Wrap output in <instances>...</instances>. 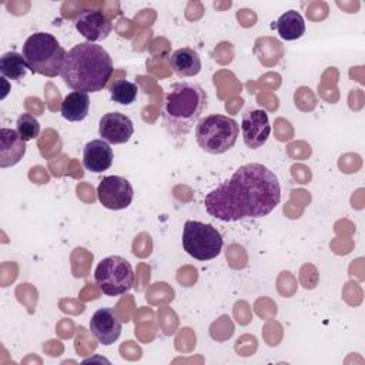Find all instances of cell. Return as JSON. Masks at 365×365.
I'll list each match as a JSON object with an SVG mask.
<instances>
[{"instance_id":"ac0fdd59","label":"cell","mask_w":365,"mask_h":365,"mask_svg":"<svg viewBox=\"0 0 365 365\" xmlns=\"http://www.w3.org/2000/svg\"><path fill=\"white\" fill-rule=\"evenodd\" d=\"M0 73L3 77L20 81L26 77L27 64L21 53L17 51H7L0 57Z\"/></svg>"},{"instance_id":"d6986e66","label":"cell","mask_w":365,"mask_h":365,"mask_svg":"<svg viewBox=\"0 0 365 365\" xmlns=\"http://www.w3.org/2000/svg\"><path fill=\"white\" fill-rule=\"evenodd\" d=\"M137 93H138V87L137 84L120 78L115 80L111 86H110V97L114 103L123 104V106H130L131 103L135 101L137 98Z\"/></svg>"},{"instance_id":"30bf717a","label":"cell","mask_w":365,"mask_h":365,"mask_svg":"<svg viewBox=\"0 0 365 365\" xmlns=\"http://www.w3.org/2000/svg\"><path fill=\"white\" fill-rule=\"evenodd\" d=\"M74 26L76 30L87 40V43L104 40L113 30L110 19L103 11L94 9L80 11L74 19Z\"/></svg>"},{"instance_id":"8fae6325","label":"cell","mask_w":365,"mask_h":365,"mask_svg":"<svg viewBox=\"0 0 365 365\" xmlns=\"http://www.w3.org/2000/svg\"><path fill=\"white\" fill-rule=\"evenodd\" d=\"M90 331L101 345L107 346L120 338L121 321L113 308H100L90 319Z\"/></svg>"},{"instance_id":"5bb4252c","label":"cell","mask_w":365,"mask_h":365,"mask_svg":"<svg viewBox=\"0 0 365 365\" xmlns=\"http://www.w3.org/2000/svg\"><path fill=\"white\" fill-rule=\"evenodd\" d=\"M26 154V141L17 130L3 127L0 130V167L7 168L16 165Z\"/></svg>"},{"instance_id":"ba28073f","label":"cell","mask_w":365,"mask_h":365,"mask_svg":"<svg viewBox=\"0 0 365 365\" xmlns=\"http://www.w3.org/2000/svg\"><path fill=\"white\" fill-rule=\"evenodd\" d=\"M97 197L104 208L118 211L131 204L134 190L127 178L120 175H107L97 187Z\"/></svg>"},{"instance_id":"ffe728a7","label":"cell","mask_w":365,"mask_h":365,"mask_svg":"<svg viewBox=\"0 0 365 365\" xmlns=\"http://www.w3.org/2000/svg\"><path fill=\"white\" fill-rule=\"evenodd\" d=\"M16 130L24 141H30L40 134V123L34 115L23 113L16 121Z\"/></svg>"},{"instance_id":"3957f363","label":"cell","mask_w":365,"mask_h":365,"mask_svg":"<svg viewBox=\"0 0 365 365\" xmlns=\"http://www.w3.org/2000/svg\"><path fill=\"white\" fill-rule=\"evenodd\" d=\"M207 103V93L197 83L180 81L170 86L161 104V117L164 128L178 144L185 143Z\"/></svg>"},{"instance_id":"8992f818","label":"cell","mask_w":365,"mask_h":365,"mask_svg":"<svg viewBox=\"0 0 365 365\" xmlns=\"http://www.w3.org/2000/svg\"><path fill=\"white\" fill-rule=\"evenodd\" d=\"M182 247L190 257L198 261H210L220 255L222 237L211 224L188 220L182 228Z\"/></svg>"},{"instance_id":"277c9868","label":"cell","mask_w":365,"mask_h":365,"mask_svg":"<svg viewBox=\"0 0 365 365\" xmlns=\"http://www.w3.org/2000/svg\"><path fill=\"white\" fill-rule=\"evenodd\" d=\"M21 54L31 73L44 77H56L61 71L67 51L53 34L38 31L27 37Z\"/></svg>"},{"instance_id":"9a60e30c","label":"cell","mask_w":365,"mask_h":365,"mask_svg":"<svg viewBox=\"0 0 365 365\" xmlns=\"http://www.w3.org/2000/svg\"><path fill=\"white\" fill-rule=\"evenodd\" d=\"M168 61L174 74L180 78L194 77L201 71V57L194 48L190 47L174 50Z\"/></svg>"},{"instance_id":"4fadbf2b","label":"cell","mask_w":365,"mask_h":365,"mask_svg":"<svg viewBox=\"0 0 365 365\" xmlns=\"http://www.w3.org/2000/svg\"><path fill=\"white\" fill-rule=\"evenodd\" d=\"M113 150L103 138L91 140L83 150V165L91 173H103L111 167Z\"/></svg>"},{"instance_id":"e0dca14e","label":"cell","mask_w":365,"mask_h":365,"mask_svg":"<svg viewBox=\"0 0 365 365\" xmlns=\"http://www.w3.org/2000/svg\"><path fill=\"white\" fill-rule=\"evenodd\" d=\"M275 30L278 31L279 37L287 41L297 40L302 37L305 33V21L304 17L297 10H288L285 11L277 21L272 24Z\"/></svg>"},{"instance_id":"6da1fadb","label":"cell","mask_w":365,"mask_h":365,"mask_svg":"<svg viewBox=\"0 0 365 365\" xmlns=\"http://www.w3.org/2000/svg\"><path fill=\"white\" fill-rule=\"evenodd\" d=\"M281 201L278 177L259 163L241 165L204 198L205 211L225 222L261 218Z\"/></svg>"},{"instance_id":"7a4b0ae2","label":"cell","mask_w":365,"mask_h":365,"mask_svg":"<svg viewBox=\"0 0 365 365\" xmlns=\"http://www.w3.org/2000/svg\"><path fill=\"white\" fill-rule=\"evenodd\" d=\"M113 70V61L106 48L84 41L67 51L60 76L73 91L88 94L101 91L107 86Z\"/></svg>"},{"instance_id":"5b68a950","label":"cell","mask_w":365,"mask_h":365,"mask_svg":"<svg viewBox=\"0 0 365 365\" xmlns=\"http://www.w3.org/2000/svg\"><path fill=\"white\" fill-rule=\"evenodd\" d=\"M240 134L238 123L222 114L202 117L195 125V140L208 154H222L234 147Z\"/></svg>"},{"instance_id":"7c38bea8","label":"cell","mask_w":365,"mask_h":365,"mask_svg":"<svg viewBox=\"0 0 365 365\" xmlns=\"http://www.w3.org/2000/svg\"><path fill=\"white\" fill-rule=\"evenodd\" d=\"M134 133L133 121L128 115L118 111L107 113L100 118L98 134L108 144H123L130 140Z\"/></svg>"},{"instance_id":"2e32d148","label":"cell","mask_w":365,"mask_h":365,"mask_svg":"<svg viewBox=\"0 0 365 365\" xmlns=\"http://www.w3.org/2000/svg\"><path fill=\"white\" fill-rule=\"evenodd\" d=\"M90 108V97L87 93L71 91L61 101V115L67 121H81L87 117Z\"/></svg>"},{"instance_id":"9c48e42d","label":"cell","mask_w":365,"mask_h":365,"mask_svg":"<svg viewBox=\"0 0 365 365\" xmlns=\"http://www.w3.org/2000/svg\"><path fill=\"white\" fill-rule=\"evenodd\" d=\"M241 133L242 140L248 148L257 150L262 147L271 134V125L267 111L259 108L248 110L242 115Z\"/></svg>"},{"instance_id":"52a82bcc","label":"cell","mask_w":365,"mask_h":365,"mask_svg":"<svg viewBox=\"0 0 365 365\" xmlns=\"http://www.w3.org/2000/svg\"><path fill=\"white\" fill-rule=\"evenodd\" d=\"M94 281L103 294L117 297L133 288L134 271L125 258L120 255H110L103 258L96 267Z\"/></svg>"}]
</instances>
